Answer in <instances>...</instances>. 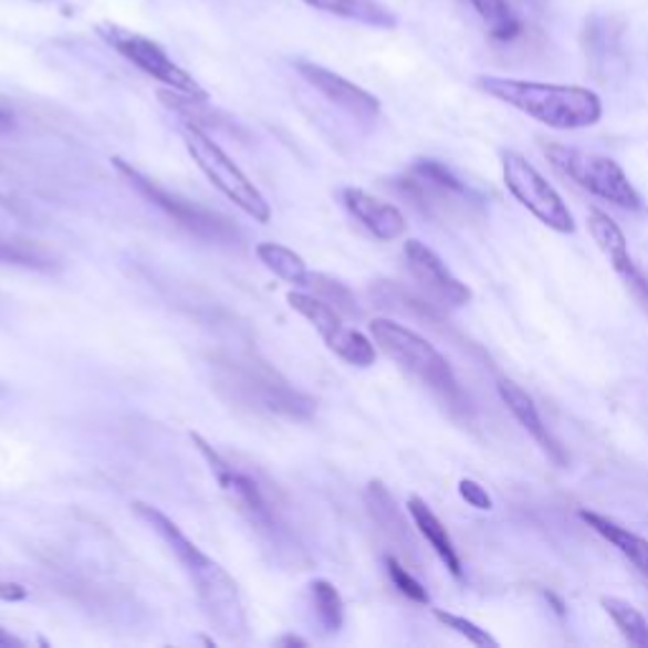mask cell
<instances>
[{
  "instance_id": "6da1fadb",
  "label": "cell",
  "mask_w": 648,
  "mask_h": 648,
  "mask_svg": "<svg viewBox=\"0 0 648 648\" xmlns=\"http://www.w3.org/2000/svg\"><path fill=\"white\" fill-rule=\"evenodd\" d=\"M135 512L139 520H145L157 534H160L165 545L170 547V553L178 557V563L190 577V583L196 585L200 608H203L210 624L229 638L247 636L249 620L247 610H243L239 583H236L213 557H208L168 514L143 502L135 504Z\"/></svg>"
},
{
  "instance_id": "7a4b0ae2",
  "label": "cell",
  "mask_w": 648,
  "mask_h": 648,
  "mask_svg": "<svg viewBox=\"0 0 648 648\" xmlns=\"http://www.w3.org/2000/svg\"><path fill=\"white\" fill-rule=\"evenodd\" d=\"M477 86L553 129H585L598 125L603 117L600 96L585 86L522 82L504 76H479Z\"/></svg>"
},
{
  "instance_id": "3957f363",
  "label": "cell",
  "mask_w": 648,
  "mask_h": 648,
  "mask_svg": "<svg viewBox=\"0 0 648 648\" xmlns=\"http://www.w3.org/2000/svg\"><path fill=\"white\" fill-rule=\"evenodd\" d=\"M213 370L218 390L247 408H257L271 416H284L294 420H310L314 410H317L314 398L296 390L276 370H271L266 363H261L251 355L216 357Z\"/></svg>"
},
{
  "instance_id": "277c9868",
  "label": "cell",
  "mask_w": 648,
  "mask_h": 648,
  "mask_svg": "<svg viewBox=\"0 0 648 648\" xmlns=\"http://www.w3.org/2000/svg\"><path fill=\"white\" fill-rule=\"evenodd\" d=\"M373 343L378 345L385 355L396 363L403 373L418 380L433 396L449 403V406H461L463 393L459 388L457 375L449 360L436 349L426 337H420L406 324L396 320H373L370 322Z\"/></svg>"
},
{
  "instance_id": "5b68a950",
  "label": "cell",
  "mask_w": 648,
  "mask_h": 648,
  "mask_svg": "<svg viewBox=\"0 0 648 648\" xmlns=\"http://www.w3.org/2000/svg\"><path fill=\"white\" fill-rule=\"evenodd\" d=\"M190 441L196 443L200 457L208 461L210 471L218 481V487L223 489L226 497L231 499V504L239 510L247 520L257 527L261 534H266L274 542L282 540L284 534V522H282V510L276 504V489H266L264 481L257 474L241 469L239 463H231L223 457L221 451H216L203 436L190 433Z\"/></svg>"
},
{
  "instance_id": "8992f818",
  "label": "cell",
  "mask_w": 648,
  "mask_h": 648,
  "mask_svg": "<svg viewBox=\"0 0 648 648\" xmlns=\"http://www.w3.org/2000/svg\"><path fill=\"white\" fill-rule=\"evenodd\" d=\"M180 135L182 143H186V150L190 153L192 160H196L198 170L213 182V188L218 192H223L231 203L239 206L243 213L253 218V221L269 223L271 208L266 203L264 192L253 186L249 175L231 160V155L226 153L203 127L196 125V122H186V125L180 127Z\"/></svg>"
},
{
  "instance_id": "52a82bcc",
  "label": "cell",
  "mask_w": 648,
  "mask_h": 648,
  "mask_svg": "<svg viewBox=\"0 0 648 648\" xmlns=\"http://www.w3.org/2000/svg\"><path fill=\"white\" fill-rule=\"evenodd\" d=\"M545 155L565 178L577 182L583 190L593 192L595 198L606 200V203L624 210L641 208V196H638V190L630 186L624 168H620L616 160H610V157L585 153L577 150V147H567L560 143H547Z\"/></svg>"
},
{
  "instance_id": "ba28073f",
  "label": "cell",
  "mask_w": 648,
  "mask_h": 648,
  "mask_svg": "<svg viewBox=\"0 0 648 648\" xmlns=\"http://www.w3.org/2000/svg\"><path fill=\"white\" fill-rule=\"evenodd\" d=\"M96 33H100L102 41L115 49L122 59H127L129 64L137 66L143 74L153 76L155 82L168 86L170 92H178L198 102H208V94L203 86H200L180 64H175L160 43H155L153 39L143 36V33L129 31L125 29V25H117L109 21L96 25Z\"/></svg>"
},
{
  "instance_id": "9c48e42d",
  "label": "cell",
  "mask_w": 648,
  "mask_h": 648,
  "mask_svg": "<svg viewBox=\"0 0 648 648\" xmlns=\"http://www.w3.org/2000/svg\"><path fill=\"white\" fill-rule=\"evenodd\" d=\"M502 175L504 186L516 198V203L524 206L530 213L545 223L547 229L557 233H575V218L571 208L560 192L550 186L545 175H542L527 157L516 153L502 155Z\"/></svg>"
},
{
  "instance_id": "30bf717a",
  "label": "cell",
  "mask_w": 648,
  "mask_h": 648,
  "mask_svg": "<svg viewBox=\"0 0 648 648\" xmlns=\"http://www.w3.org/2000/svg\"><path fill=\"white\" fill-rule=\"evenodd\" d=\"M112 165H115V170L127 180V186L133 188L137 196H143L147 203H153L155 208H160L165 216H170L175 223H180L182 229L190 231L192 236H198V239L231 241L236 236V231L231 229V223L226 221V218L210 213V210L190 203V200L186 198L175 196V192L163 188L160 182L150 180L147 175H143L137 168H133V165L122 160V157H115Z\"/></svg>"
},
{
  "instance_id": "8fae6325",
  "label": "cell",
  "mask_w": 648,
  "mask_h": 648,
  "mask_svg": "<svg viewBox=\"0 0 648 648\" xmlns=\"http://www.w3.org/2000/svg\"><path fill=\"white\" fill-rule=\"evenodd\" d=\"M286 302L296 314H302V317L320 332L324 345H327L337 357H343L347 365H375L378 349H375V345L363 335V332L347 327L345 317L335 310V306H330L327 302L320 300V296L306 292H289Z\"/></svg>"
},
{
  "instance_id": "7c38bea8",
  "label": "cell",
  "mask_w": 648,
  "mask_h": 648,
  "mask_svg": "<svg viewBox=\"0 0 648 648\" xmlns=\"http://www.w3.org/2000/svg\"><path fill=\"white\" fill-rule=\"evenodd\" d=\"M403 259H406L408 274L414 276V282L424 289L428 300L443 306H467L474 294L471 289L461 282V279L453 274V271L446 266V261L428 249L426 243L420 241H406L403 247Z\"/></svg>"
},
{
  "instance_id": "4fadbf2b",
  "label": "cell",
  "mask_w": 648,
  "mask_h": 648,
  "mask_svg": "<svg viewBox=\"0 0 648 648\" xmlns=\"http://www.w3.org/2000/svg\"><path fill=\"white\" fill-rule=\"evenodd\" d=\"M400 190L403 196L414 200V206L428 210V213L469 200L467 186L446 165L436 160H418L400 180Z\"/></svg>"
},
{
  "instance_id": "5bb4252c",
  "label": "cell",
  "mask_w": 648,
  "mask_h": 648,
  "mask_svg": "<svg viewBox=\"0 0 648 648\" xmlns=\"http://www.w3.org/2000/svg\"><path fill=\"white\" fill-rule=\"evenodd\" d=\"M296 72H300V76L312 86V90H317L324 100L347 112L349 117L360 122H373L380 115L378 96L365 92L363 86L353 84L349 79L330 72V69L314 64V61H296Z\"/></svg>"
},
{
  "instance_id": "9a60e30c",
  "label": "cell",
  "mask_w": 648,
  "mask_h": 648,
  "mask_svg": "<svg viewBox=\"0 0 648 648\" xmlns=\"http://www.w3.org/2000/svg\"><path fill=\"white\" fill-rule=\"evenodd\" d=\"M497 393L506 406V410H510V414L514 416L516 424H520L524 431L532 436V441L540 446L542 453H545V457L553 461L557 469H567L571 459H567L565 449L560 446L555 436L550 433V428L545 426V420H542L540 410H537V406H534L530 393H524L520 385L512 383V380H499Z\"/></svg>"
},
{
  "instance_id": "2e32d148",
  "label": "cell",
  "mask_w": 648,
  "mask_h": 648,
  "mask_svg": "<svg viewBox=\"0 0 648 648\" xmlns=\"http://www.w3.org/2000/svg\"><path fill=\"white\" fill-rule=\"evenodd\" d=\"M343 203L378 241H396L408 231V221L400 213V208L385 203V200L370 196L367 190L345 188Z\"/></svg>"
},
{
  "instance_id": "e0dca14e",
  "label": "cell",
  "mask_w": 648,
  "mask_h": 648,
  "mask_svg": "<svg viewBox=\"0 0 648 648\" xmlns=\"http://www.w3.org/2000/svg\"><path fill=\"white\" fill-rule=\"evenodd\" d=\"M365 504L370 512L373 522L378 524V530L385 534V540H390L400 553L416 557V540L410 532L406 516H403L396 499L388 492V487L380 481H370L365 489Z\"/></svg>"
},
{
  "instance_id": "ac0fdd59",
  "label": "cell",
  "mask_w": 648,
  "mask_h": 648,
  "mask_svg": "<svg viewBox=\"0 0 648 648\" xmlns=\"http://www.w3.org/2000/svg\"><path fill=\"white\" fill-rule=\"evenodd\" d=\"M408 514L414 516V524L416 530L420 532V537H424L436 555H439L441 563L446 565V571H449L453 577H461L463 575V565H461V557H459V550L453 545L449 530H446V524L436 516V512L428 506L420 497H410L408 499Z\"/></svg>"
},
{
  "instance_id": "d6986e66",
  "label": "cell",
  "mask_w": 648,
  "mask_h": 648,
  "mask_svg": "<svg viewBox=\"0 0 648 648\" xmlns=\"http://www.w3.org/2000/svg\"><path fill=\"white\" fill-rule=\"evenodd\" d=\"M577 514H581V520L588 524L593 532H598L603 540L610 542V545L616 547L618 553L624 555L638 573L648 577V540H644L641 534L630 532L628 527H624V524L613 522V520H608V516H603L598 512L581 510Z\"/></svg>"
},
{
  "instance_id": "ffe728a7",
  "label": "cell",
  "mask_w": 648,
  "mask_h": 648,
  "mask_svg": "<svg viewBox=\"0 0 648 648\" xmlns=\"http://www.w3.org/2000/svg\"><path fill=\"white\" fill-rule=\"evenodd\" d=\"M588 231L593 236V241L598 243V249L608 257L610 266L618 276H626L630 269H636L634 259H630L626 236L608 213H603V210H593V213L588 216Z\"/></svg>"
},
{
  "instance_id": "44dd1931",
  "label": "cell",
  "mask_w": 648,
  "mask_h": 648,
  "mask_svg": "<svg viewBox=\"0 0 648 648\" xmlns=\"http://www.w3.org/2000/svg\"><path fill=\"white\" fill-rule=\"evenodd\" d=\"M310 8H317L322 13L339 15V19L360 21L375 29H396V15L378 0H302Z\"/></svg>"
},
{
  "instance_id": "7402d4cb",
  "label": "cell",
  "mask_w": 648,
  "mask_h": 648,
  "mask_svg": "<svg viewBox=\"0 0 648 648\" xmlns=\"http://www.w3.org/2000/svg\"><path fill=\"white\" fill-rule=\"evenodd\" d=\"M257 257H259L261 264L271 271V274H276L279 279H284V282H289V284L304 286L306 279H310L306 261L296 251H292L289 247H282V243H274V241L259 243Z\"/></svg>"
},
{
  "instance_id": "603a6c76",
  "label": "cell",
  "mask_w": 648,
  "mask_h": 648,
  "mask_svg": "<svg viewBox=\"0 0 648 648\" xmlns=\"http://www.w3.org/2000/svg\"><path fill=\"white\" fill-rule=\"evenodd\" d=\"M481 21L487 23L489 36L497 41H512L520 36L522 25L506 0H463Z\"/></svg>"
},
{
  "instance_id": "cb8c5ba5",
  "label": "cell",
  "mask_w": 648,
  "mask_h": 648,
  "mask_svg": "<svg viewBox=\"0 0 648 648\" xmlns=\"http://www.w3.org/2000/svg\"><path fill=\"white\" fill-rule=\"evenodd\" d=\"M600 606L613 618V624L620 630V636H624L630 646L648 648V620L634 603L620 598H603Z\"/></svg>"
},
{
  "instance_id": "d4e9b609",
  "label": "cell",
  "mask_w": 648,
  "mask_h": 648,
  "mask_svg": "<svg viewBox=\"0 0 648 648\" xmlns=\"http://www.w3.org/2000/svg\"><path fill=\"white\" fill-rule=\"evenodd\" d=\"M314 618L322 626L324 634H337L345 624V603L343 595L330 581H314L310 585Z\"/></svg>"
},
{
  "instance_id": "484cf974",
  "label": "cell",
  "mask_w": 648,
  "mask_h": 648,
  "mask_svg": "<svg viewBox=\"0 0 648 648\" xmlns=\"http://www.w3.org/2000/svg\"><path fill=\"white\" fill-rule=\"evenodd\" d=\"M304 286L312 289L314 296H320V300H324L330 306H335V310L343 314V317L357 320L363 314L360 306H357L355 294L349 292V286L337 282V279H332L327 274H314V271H310V279H306Z\"/></svg>"
},
{
  "instance_id": "4316f807",
  "label": "cell",
  "mask_w": 648,
  "mask_h": 648,
  "mask_svg": "<svg viewBox=\"0 0 648 648\" xmlns=\"http://www.w3.org/2000/svg\"><path fill=\"white\" fill-rule=\"evenodd\" d=\"M433 616L439 618L446 628H451L453 634H459L461 638H467L469 644H474L479 648H497L499 646L497 638L489 636L487 628H479L474 624V620H469V618H463V616H457V613L441 610V608H436Z\"/></svg>"
},
{
  "instance_id": "83f0119b",
  "label": "cell",
  "mask_w": 648,
  "mask_h": 648,
  "mask_svg": "<svg viewBox=\"0 0 648 648\" xmlns=\"http://www.w3.org/2000/svg\"><path fill=\"white\" fill-rule=\"evenodd\" d=\"M385 571H388L393 585H396V588L403 595H406V598L416 600V603H424V606H426L428 600H431V598H428V590L424 588V583H420L418 577L414 573H410L408 567L403 565L398 557H393V555L385 557Z\"/></svg>"
},
{
  "instance_id": "f1b7e54d",
  "label": "cell",
  "mask_w": 648,
  "mask_h": 648,
  "mask_svg": "<svg viewBox=\"0 0 648 648\" xmlns=\"http://www.w3.org/2000/svg\"><path fill=\"white\" fill-rule=\"evenodd\" d=\"M459 494H461L463 502H467L469 506H474V510H481V512H492L494 510L492 497H489L487 489L481 487L479 481H474V479H461L459 481Z\"/></svg>"
},
{
  "instance_id": "f546056e",
  "label": "cell",
  "mask_w": 648,
  "mask_h": 648,
  "mask_svg": "<svg viewBox=\"0 0 648 648\" xmlns=\"http://www.w3.org/2000/svg\"><path fill=\"white\" fill-rule=\"evenodd\" d=\"M0 598L3 600H23L29 598V590L19 583H0Z\"/></svg>"
},
{
  "instance_id": "4dcf8cb0",
  "label": "cell",
  "mask_w": 648,
  "mask_h": 648,
  "mask_svg": "<svg viewBox=\"0 0 648 648\" xmlns=\"http://www.w3.org/2000/svg\"><path fill=\"white\" fill-rule=\"evenodd\" d=\"M11 646L21 648L23 641H21V638H15L13 634H8V630L3 626H0V648H11Z\"/></svg>"
},
{
  "instance_id": "1f68e13d",
  "label": "cell",
  "mask_w": 648,
  "mask_h": 648,
  "mask_svg": "<svg viewBox=\"0 0 648 648\" xmlns=\"http://www.w3.org/2000/svg\"><path fill=\"white\" fill-rule=\"evenodd\" d=\"M282 644H296V646H302L304 641H302V638H296V636H286V638H282Z\"/></svg>"
},
{
  "instance_id": "d6a6232c",
  "label": "cell",
  "mask_w": 648,
  "mask_h": 648,
  "mask_svg": "<svg viewBox=\"0 0 648 648\" xmlns=\"http://www.w3.org/2000/svg\"><path fill=\"white\" fill-rule=\"evenodd\" d=\"M8 119H11V117H8V112L0 109V122H8Z\"/></svg>"
}]
</instances>
